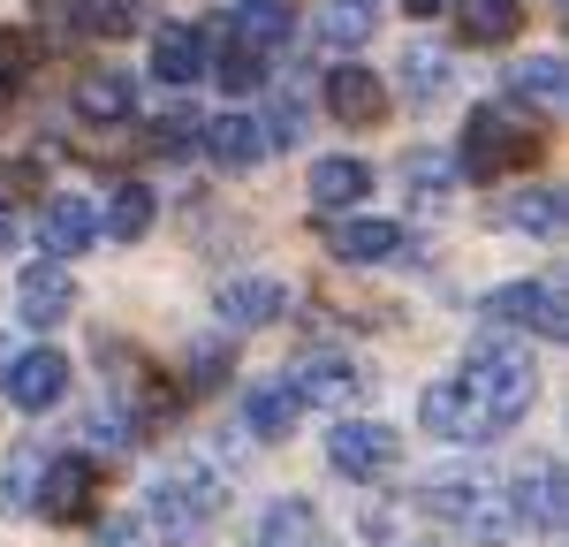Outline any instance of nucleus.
Segmentation results:
<instances>
[{"label": "nucleus", "mask_w": 569, "mask_h": 547, "mask_svg": "<svg viewBox=\"0 0 569 547\" xmlns=\"http://www.w3.org/2000/svg\"><path fill=\"white\" fill-rule=\"evenodd\" d=\"M456 396L471 410V426H479V441H493L501 426H517L539 396V365H531L525 342H501V335H486L463 350V372H456Z\"/></svg>", "instance_id": "obj_1"}, {"label": "nucleus", "mask_w": 569, "mask_h": 547, "mask_svg": "<svg viewBox=\"0 0 569 547\" xmlns=\"http://www.w3.org/2000/svg\"><path fill=\"white\" fill-rule=\"evenodd\" d=\"M426 509L440 525H456L471 547H509L517 540V509H509V487L493 471H440L426 487Z\"/></svg>", "instance_id": "obj_2"}, {"label": "nucleus", "mask_w": 569, "mask_h": 547, "mask_svg": "<svg viewBox=\"0 0 569 547\" xmlns=\"http://www.w3.org/2000/svg\"><path fill=\"white\" fill-rule=\"evenodd\" d=\"M220 501H228V487H220L213 471H176V479H160L144 495V533L160 547H213Z\"/></svg>", "instance_id": "obj_3"}, {"label": "nucleus", "mask_w": 569, "mask_h": 547, "mask_svg": "<svg viewBox=\"0 0 569 547\" xmlns=\"http://www.w3.org/2000/svg\"><path fill=\"white\" fill-rule=\"evenodd\" d=\"M539 152H547V137L531 130L517 107H479V115L463 122V145H456V176L493 182L501 168H531Z\"/></svg>", "instance_id": "obj_4"}, {"label": "nucleus", "mask_w": 569, "mask_h": 547, "mask_svg": "<svg viewBox=\"0 0 569 547\" xmlns=\"http://www.w3.org/2000/svg\"><path fill=\"white\" fill-rule=\"evenodd\" d=\"M327 464L342 479H357V487H372V479H388L395 464H402V434H395L388 418H342L327 434Z\"/></svg>", "instance_id": "obj_5"}, {"label": "nucleus", "mask_w": 569, "mask_h": 547, "mask_svg": "<svg viewBox=\"0 0 569 547\" xmlns=\"http://www.w3.org/2000/svg\"><path fill=\"white\" fill-rule=\"evenodd\" d=\"M493 327H509V335H539V342H562L569 335V305L555 281H509V289H493L479 305Z\"/></svg>", "instance_id": "obj_6"}, {"label": "nucleus", "mask_w": 569, "mask_h": 547, "mask_svg": "<svg viewBox=\"0 0 569 547\" xmlns=\"http://www.w3.org/2000/svg\"><path fill=\"white\" fill-rule=\"evenodd\" d=\"M91 487H99V464H91L84 449L46 456V464H39V487H31V509H39L46 525H77V517L91 509Z\"/></svg>", "instance_id": "obj_7"}, {"label": "nucleus", "mask_w": 569, "mask_h": 547, "mask_svg": "<svg viewBox=\"0 0 569 547\" xmlns=\"http://www.w3.org/2000/svg\"><path fill=\"white\" fill-rule=\"evenodd\" d=\"M289 388H297V404H319V410H350L357 396H372V372L357 358H342V350H311L297 372H289Z\"/></svg>", "instance_id": "obj_8"}, {"label": "nucleus", "mask_w": 569, "mask_h": 547, "mask_svg": "<svg viewBox=\"0 0 569 547\" xmlns=\"http://www.w3.org/2000/svg\"><path fill=\"white\" fill-rule=\"evenodd\" d=\"M69 380H77V372H69V358H61V350H23V358H8V372H0L8 404L31 410V418L61 404V396H69Z\"/></svg>", "instance_id": "obj_9"}, {"label": "nucleus", "mask_w": 569, "mask_h": 547, "mask_svg": "<svg viewBox=\"0 0 569 547\" xmlns=\"http://www.w3.org/2000/svg\"><path fill=\"white\" fill-rule=\"evenodd\" d=\"M69 312H77V274L61 259H39V267L16 274V319L23 327H61Z\"/></svg>", "instance_id": "obj_10"}, {"label": "nucleus", "mask_w": 569, "mask_h": 547, "mask_svg": "<svg viewBox=\"0 0 569 547\" xmlns=\"http://www.w3.org/2000/svg\"><path fill=\"white\" fill-rule=\"evenodd\" d=\"M213 312H220V327H273L289 312V289L273 274H220Z\"/></svg>", "instance_id": "obj_11"}, {"label": "nucleus", "mask_w": 569, "mask_h": 547, "mask_svg": "<svg viewBox=\"0 0 569 547\" xmlns=\"http://www.w3.org/2000/svg\"><path fill=\"white\" fill-rule=\"evenodd\" d=\"M91 243H99V206L91 198H46V213H39V251L46 259H84Z\"/></svg>", "instance_id": "obj_12"}, {"label": "nucleus", "mask_w": 569, "mask_h": 547, "mask_svg": "<svg viewBox=\"0 0 569 547\" xmlns=\"http://www.w3.org/2000/svg\"><path fill=\"white\" fill-rule=\"evenodd\" d=\"M509 509H517V533H555L569 509V487H562V464H525V479L509 487Z\"/></svg>", "instance_id": "obj_13"}, {"label": "nucleus", "mask_w": 569, "mask_h": 547, "mask_svg": "<svg viewBox=\"0 0 569 547\" xmlns=\"http://www.w3.org/2000/svg\"><path fill=\"white\" fill-rule=\"evenodd\" d=\"M213 61V31L206 23H160L152 31V77L160 84H198Z\"/></svg>", "instance_id": "obj_14"}, {"label": "nucleus", "mask_w": 569, "mask_h": 547, "mask_svg": "<svg viewBox=\"0 0 569 547\" xmlns=\"http://www.w3.org/2000/svg\"><path fill=\"white\" fill-rule=\"evenodd\" d=\"M327 251L342 267H388L395 251H402V228L372 221V213H350V221H327Z\"/></svg>", "instance_id": "obj_15"}, {"label": "nucleus", "mask_w": 569, "mask_h": 547, "mask_svg": "<svg viewBox=\"0 0 569 547\" xmlns=\"http://www.w3.org/2000/svg\"><path fill=\"white\" fill-rule=\"evenodd\" d=\"M327 115H335V122H350V130H372V122L388 115V91H380V77H372V69L342 61V69L327 77Z\"/></svg>", "instance_id": "obj_16"}, {"label": "nucleus", "mask_w": 569, "mask_h": 547, "mask_svg": "<svg viewBox=\"0 0 569 547\" xmlns=\"http://www.w3.org/2000/svg\"><path fill=\"white\" fill-rule=\"evenodd\" d=\"M251 547H335V540H327V525H319V509H311V501L281 495V501H266V509H259Z\"/></svg>", "instance_id": "obj_17"}, {"label": "nucleus", "mask_w": 569, "mask_h": 547, "mask_svg": "<svg viewBox=\"0 0 569 547\" xmlns=\"http://www.w3.org/2000/svg\"><path fill=\"white\" fill-rule=\"evenodd\" d=\"M198 145L213 152L220 168H259L266 152H273V145H266V130H259V115H220V122H206V130H198Z\"/></svg>", "instance_id": "obj_18"}, {"label": "nucleus", "mask_w": 569, "mask_h": 547, "mask_svg": "<svg viewBox=\"0 0 569 547\" xmlns=\"http://www.w3.org/2000/svg\"><path fill=\"white\" fill-rule=\"evenodd\" d=\"M77 115L99 122V130H114V122H137V84L130 77H114V69H99V77H77Z\"/></svg>", "instance_id": "obj_19"}, {"label": "nucleus", "mask_w": 569, "mask_h": 547, "mask_svg": "<svg viewBox=\"0 0 569 547\" xmlns=\"http://www.w3.org/2000/svg\"><path fill=\"white\" fill-rule=\"evenodd\" d=\"M365 190H372V168L350 160V152H335V160L311 168V206L319 213H350V206H365Z\"/></svg>", "instance_id": "obj_20"}, {"label": "nucleus", "mask_w": 569, "mask_h": 547, "mask_svg": "<svg viewBox=\"0 0 569 547\" xmlns=\"http://www.w3.org/2000/svg\"><path fill=\"white\" fill-rule=\"evenodd\" d=\"M297 418H305V404H297V388H289V380H259V388L243 396V426H251L259 441H289V434H297Z\"/></svg>", "instance_id": "obj_21"}, {"label": "nucleus", "mask_w": 569, "mask_h": 547, "mask_svg": "<svg viewBox=\"0 0 569 547\" xmlns=\"http://www.w3.org/2000/svg\"><path fill=\"white\" fill-rule=\"evenodd\" d=\"M311 31H319V46H335V53H350V46H365L372 31H380V8H372V0H319V16H311Z\"/></svg>", "instance_id": "obj_22"}, {"label": "nucleus", "mask_w": 569, "mask_h": 547, "mask_svg": "<svg viewBox=\"0 0 569 547\" xmlns=\"http://www.w3.org/2000/svg\"><path fill=\"white\" fill-rule=\"evenodd\" d=\"M562 190H517V198H501L493 206V221H509L517 236H539V243H555L562 236Z\"/></svg>", "instance_id": "obj_23"}, {"label": "nucleus", "mask_w": 569, "mask_h": 547, "mask_svg": "<svg viewBox=\"0 0 569 547\" xmlns=\"http://www.w3.org/2000/svg\"><path fill=\"white\" fill-rule=\"evenodd\" d=\"M509 91H517V107H562V99H569L562 53H525V61L509 69Z\"/></svg>", "instance_id": "obj_24"}, {"label": "nucleus", "mask_w": 569, "mask_h": 547, "mask_svg": "<svg viewBox=\"0 0 569 547\" xmlns=\"http://www.w3.org/2000/svg\"><path fill=\"white\" fill-rule=\"evenodd\" d=\"M402 91H410V107H440L456 91V61L440 46H410L402 53Z\"/></svg>", "instance_id": "obj_25"}, {"label": "nucleus", "mask_w": 569, "mask_h": 547, "mask_svg": "<svg viewBox=\"0 0 569 547\" xmlns=\"http://www.w3.org/2000/svg\"><path fill=\"white\" fill-rule=\"evenodd\" d=\"M152 221H160V198H152L144 182H122V190L107 198V213H99V236L137 243V236H152Z\"/></svg>", "instance_id": "obj_26"}, {"label": "nucleus", "mask_w": 569, "mask_h": 547, "mask_svg": "<svg viewBox=\"0 0 569 547\" xmlns=\"http://www.w3.org/2000/svg\"><path fill=\"white\" fill-rule=\"evenodd\" d=\"M456 23H463L471 46H501V39L525 31V8L517 0H456Z\"/></svg>", "instance_id": "obj_27"}, {"label": "nucleus", "mask_w": 569, "mask_h": 547, "mask_svg": "<svg viewBox=\"0 0 569 547\" xmlns=\"http://www.w3.org/2000/svg\"><path fill=\"white\" fill-rule=\"evenodd\" d=\"M206 31H213V61H206V69L220 77V91H259L266 84V53H251L243 39H228L220 23H206Z\"/></svg>", "instance_id": "obj_28"}, {"label": "nucleus", "mask_w": 569, "mask_h": 547, "mask_svg": "<svg viewBox=\"0 0 569 547\" xmlns=\"http://www.w3.org/2000/svg\"><path fill=\"white\" fill-rule=\"evenodd\" d=\"M228 39H243L251 53H273V46L289 39V0H243L236 8V31Z\"/></svg>", "instance_id": "obj_29"}, {"label": "nucleus", "mask_w": 569, "mask_h": 547, "mask_svg": "<svg viewBox=\"0 0 569 547\" xmlns=\"http://www.w3.org/2000/svg\"><path fill=\"white\" fill-rule=\"evenodd\" d=\"M448 190H456V160H448V152H418V160H410V206H418V213H440Z\"/></svg>", "instance_id": "obj_30"}, {"label": "nucleus", "mask_w": 569, "mask_h": 547, "mask_svg": "<svg viewBox=\"0 0 569 547\" xmlns=\"http://www.w3.org/2000/svg\"><path fill=\"white\" fill-rule=\"evenodd\" d=\"M84 434H91V449H137V426L130 404H114V396H91V418H84Z\"/></svg>", "instance_id": "obj_31"}, {"label": "nucleus", "mask_w": 569, "mask_h": 547, "mask_svg": "<svg viewBox=\"0 0 569 547\" xmlns=\"http://www.w3.org/2000/svg\"><path fill=\"white\" fill-rule=\"evenodd\" d=\"M31 16H39V31L53 46L91 39V0H31Z\"/></svg>", "instance_id": "obj_32"}, {"label": "nucleus", "mask_w": 569, "mask_h": 547, "mask_svg": "<svg viewBox=\"0 0 569 547\" xmlns=\"http://www.w3.org/2000/svg\"><path fill=\"white\" fill-rule=\"evenodd\" d=\"M228 358H236V350H228V335H206V342H190V388L206 396L213 380H228Z\"/></svg>", "instance_id": "obj_33"}, {"label": "nucleus", "mask_w": 569, "mask_h": 547, "mask_svg": "<svg viewBox=\"0 0 569 547\" xmlns=\"http://www.w3.org/2000/svg\"><path fill=\"white\" fill-rule=\"evenodd\" d=\"M39 464H46V449H16V456H8V471H0V495H8V501H31Z\"/></svg>", "instance_id": "obj_34"}, {"label": "nucleus", "mask_w": 569, "mask_h": 547, "mask_svg": "<svg viewBox=\"0 0 569 547\" xmlns=\"http://www.w3.org/2000/svg\"><path fill=\"white\" fill-rule=\"evenodd\" d=\"M144 145H152L160 160H182V145H198V122H190V115H168V122L144 130Z\"/></svg>", "instance_id": "obj_35"}, {"label": "nucleus", "mask_w": 569, "mask_h": 547, "mask_svg": "<svg viewBox=\"0 0 569 547\" xmlns=\"http://www.w3.org/2000/svg\"><path fill=\"white\" fill-rule=\"evenodd\" d=\"M365 540H372V547H395V509H365Z\"/></svg>", "instance_id": "obj_36"}, {"label": "nucleus", "mask_w": 569, "mask_h": 547, "mask_svg": "<svg viewBox=\"0 0 569 547\" xmlns=\"http://www.w3.org/2000/svg\"><path fill=\"white\" fill-rule=\"evenodd\" d=\"M8 251H16V213L0 206V259H8Z\"/></svg>", "instance_id": "obj_37"}, {"label": "nucleus", "mask_w": 569, "mask_h": 547, "mask_svg": "<svg viewBox=\"0 0 569 547\" xmlns=\"http://www.w3.org/2000/svg\"><path fill=\"white\" fill-rule=\"evenodd\" d=\"M410 16H440V8H456V0H402Z\"/></svg>", "instance_id": "obj_38"}]
</instances>
